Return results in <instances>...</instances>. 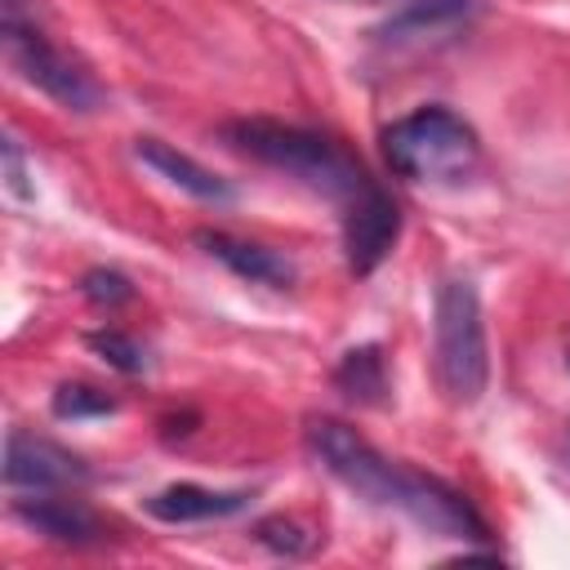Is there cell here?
I'll return each instance as SVG.
<instances>
[{
	"label": "cell",
	"mask_w": 570,
	"mask_h": 570,
	"mask_svg": "<svg viewBox=\"0 0 570 570\" xmlns=\"http://www.w3.org/2000/svg\"><path fill=\"white\" fill-rule=\"evenodd\" d=\"M334 387L356 401V405H379L387 396V365H383V352L374 343L365 347H352L343 352V361L334 365Z\"/></svg>",
	"instance_id": "obj_13"
},
{
	"label": "cell",
	"mask_w": 570,
	"mask_h": 570,
	"mask_svg": "<svg viewBox=\"0 0 570 570\" xmlns=\"http://www.w3.org/2000/svg\"><path fill=\"white\" fill-rule=\"evenodd\" d=\"M80 294L89 303H98V307H120V303L134 298V285L120 272H111V267H94V272L80 276Z\"/></svg>",
	"instance_id": "obj_16"
},
{
	"label": "cell",
	"mask_w": 570,
	"mask_h": 570,
	"mask_svg": "<svg viewBox=\"0 0 570 570\" xmlns=\"http://www.w3.org/2000/svg\"><path fill=\"white\" fill-rule=\"evenodd\" d=\"M0 40H4V53H9L13 71L27 85H36L40 94H49L58 107H67V111H94L102 102V89L94 85V76L85 67H76L36 27V13L27 9V0H0Z\"/></svg>",
	"instance_id": "obj_5"
},
{
	"label": "cell",
	"mask_w": 570,
	"mask_h": 570,
	"mask_svg": "<svg viewBox=\"0 0 570 570\" xmlns=\"http://www.w3.org/2000/svg\"><path fill=\"white\" fill-rule=\"evenodd\" d=\"M196 245L218 258L227 272H236L240 281L249 285H272V289H285L294 285V263L267 245H254V240H236L227 232H196Z\"/></svg>",
	"instance_id": "obj_9"
},
{
	"label": "cell",
	"mask_w": 570,
	"mask_h": 570,
	"mask_svg": "<svg viewBox=\"0 0 570 570\" xmlns=\"http://www.w3.org/2000/svg\"><path fill=\"white\" fill-rule=\"evenodd\" d=\"M249 503L245 490H209V485H196V481H178V485H165L156 490L142 508L147 517L165 521V525H191V521H214V517H232Z\"/></svg>",
	"instance_id": "obj_10"
},
{
	"label": "cell",
	"mask_w": 570,
	"mask_h": 570,
	"mask_svg": "<svg viewBox=\"0 0 570 570\" xmlns=\"http://www.w3.org/2000/svg\"><path fill=\"white\" fill-rule=\"evenodd\" d=\"M476 13V0H410L396 18L383 22V40L387 45H428V40H445L459 27H468Z\"/></svg>",
	"instance_id": "obj_11"
},
{
	"label": "cell",
	"mask_w": 570,
	"mask_h": 570,
	"mask_svg": "<svg viewBox=\"0 0 570 570\" xmlns=\"http://www.w3.org/2000/svg\"><path fill=\"white\" fill-rule=\"evenodd\" d=\"M481 156L476 129L450 107H419L383 129V160L410 183L463 178Z\"/></svg>",
	"instance_id": "obj_3"
},
{
	"label": "cell",
	"mask_w": 570,
	"mask_h": 570,
	"mask_svg": "<svg viewBox=\"0 0 570 570\" xmlns=\"http://www.w3.org/2000/svg\"><path fill=\"white\" fill-rule=\"evenodd\" d=\"M111 410H116V401L107 392L89 387V383H62L53 392V414L58 419H102Z\"/></svg>",
	"instance_id": "obj_14"
},
{
	"label": "cell",
	"mask_w": 570,
	"mask_h": 570,
	"mask_svg": "<svg viewBox=\"0 0 570 570\" xmlns=\"http://www.w3.org/2000/svg\"><path fill=\"white\" fill-rule=\"evenodd\" d=\"M4 481L13 490H67V485H85L89 481V463L80 454H71L67 445L36 436L27 428H13L4 436Z\"/></svg>",
	"instance_id": "obj_6"
},
{
	"label": "cell",
	"mask_w": 570,
	"mask_h": 570,
	"mask_svg": "<svg viewBox=\"0 0 570 570\" xmlns=\"http://www.w3.org/2000/svg\"><path fill=\"white\" fill-rule=\"evenodd\" d=\"M223 138H227L236 151H245V156H254V160H263V165L289 174V178H298L303 187H312V191H321V196H330V200H343V205L356 200V196L374 183L338 142H330L325 134L303 129V125L249 116V120L223 125Z\"/></svg>",
	"instance_id": "obj_2"
},
{
	"label": "cell",
	"mask_w": 570,
	"mask_h": 570,
	"mask_svg": "<svg viewBox=\"0 0 570 570\" xmlns=\"http://www.w3.org/2000/svg\"><path fill=\"white\" fill-rule=\"evenodd\" d=\"M432 343H436V379L454 405H472L490 383V347L481 298L468 276H450L436 289L432 307Z\"/></svg>",
	"instance_id": "obj_4"
},
{
	"label": "cell",
	"mask_w": 570,
	"mask_h": 570,
	"mask_svg": "<svg viewBox=\"0 0 570 570\" xmlns=\"http://www.w3.org/2000/svg\"><path fill=\"white\" fill-rule=\"evenodd\" d=\"M134 156H138L142 165H151L160 178H169L178 191H187V196H196V200H205V205H227V200H232V187H227L214 169H205L200 160H191L187 151L160 142V138H138V142H134Z\"/></svg>",
	"instance_id": "obj_12"
},
{
	"label": "cell",
	"mask_w": 570,
	"mask_h": 570,
	"mask_svg": "<svg viewBox=\"0 0 570 570\" xmlns=\"http://www.w3.org/2000/svg\"><path fill=\"white\" fill-rule=\"evenodd\" d=\"M396 236H401V209L379 183H370L356 200L343 205V254L352 276H370L392 254Z\"/></svg>",
	"instance_id": "obj_7"
},
{
	"label": "cell",
	"mask_w": 570,
	"mask_h": 570,
	"mask_svg": "<svg viewBox=\"0 0 570 570\" xmlns=\"http://www.w3.org/2000/svg\"><path fill=\"white\" fill-rule=\"evenodd\" d=\"M0 156H4V187L18 196V200H31V183H27V165H22V151L13 138L0 142Z\"/></svg>",
	"instance_id": "obj_18"
},
{
	"label": "cell",
	"mask_w": 570,
	"mask_h": 570,
	"mask_svg": "<svg viewBox=\"0 0 570 570\" xmlns=\"http://www.w3.org/2000/svg\"><path fill=\"white\" fill-rule=\"evenodd\" d=\"M89 347H94L107 365H116L120 374H138V370H142V347H138L129 334H120V330H98V334H89Z\"/></svg>",
	"instance_id": "obj_15"
},
{
	"label": "cell",
	"mask_w": 570,
	"mask_h": 570,
	"mask_svg": "<svg viewBox=\"0 0 570 570\" xmlns=\"http://www.w3.org/2000/svg\"><path fill=\"white\" fill-rule=\"evenodd\" d=\"M307 445L352 494H361L379 508H392V512L410 517L414 525L445 534V539H459V543H485L490 539L485 517L472 508V499L463 490L445 485L441 476L392 463L356 428H347L338 419H312Z\"/></svg>",
	"instance_id": "obj_1"
},
{
	"label": "cell",
	"mask_w": 570,
	"mask_h": 570,
	"mask_svg": "<svg viewBox=\"0 0 570 570\" xmlns=\"http://www.w3.org/2000/svg\"><path fill=\"white\" fill-rule=\"evenodd\" d=\"M258 543H267L272 552H285V557H303L307 548H312V534H303L294 521H285V517H267V521H258Z\"/></svg>",
	"instance_id": "obj_17"
},
{
	"label": "cell",
	"mask_w": 570,
	"mask_h": 570,
	"mask_svg": "<svg viewBox=\"0 0 570 570\" xmlns=\"http://www.w3.org/2000/svg\"><path fill=\"white\" fill-rule=\"evenodd\" d=\"M13 517L27 530H36V534H45L53 543H67V548H98V543H107L102 521L85 503H76V499H49V490L40 499H13Z\"/></svg>",
	"instance_id": "obj_8"
}]
</instances>
